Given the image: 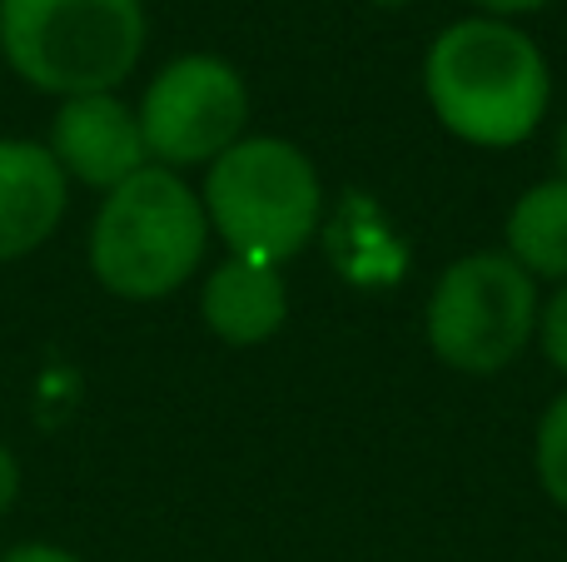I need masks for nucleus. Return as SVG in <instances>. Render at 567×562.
I'll return each instance as SVG.
<instances>
[{"instance_id": "f257e3e1", "label": "nucleus", "mask_w": 567, "mask_h": 562, "mask_svg": "<svg viewBox=\"0 0 567 562\" xmlns=\"http://www.w3.org/2000/svg\"><path fill=\"white\" fill-rule=\"evenodd\" d=\"M423 95L453 139L513 149L553 105L548 55L513 20L463 15L433 35L423 55Z\"/></svg>"}, {"instance_id": "f03ea898", "label": "nucleus", "mask_w": 567, "mask_h": 562, "mask_svg": "<svg viewBox=\"0 0 567 562\" xmlns=\"http://www.w3.org/2000/svg\"><path fill=\"white\" fill-rule=\"evenodd\" d=\"M209 249V219L179 169L145 165L115 185L90 225V274L130 304L169 299L195 279Z\"/></svg>"}, {"instance_id": "7ed1b4c3", "label": "nucleus", "mask_w": 567, "mask_h": 562, "mask_svg": "<svg viewBox=\"0 0 567 562\" xmlns=\"http://www.w3.org/2000/svg\"><path fill=\"white\" fill-rule=\"evenodd\" d=\"M145 40V0H0V60L40 95L120 90Z\"/></svg>"}, {"instance_id": "20e7f679", "label": "nucleus", "mask_w": 567, "mask_h": 562, "mask_svg": "<svg viewBox=\"0 0 567 562\" xmlns=\"http://www.w3.org/2000/svg\"><path fill=\"white\" fill-rule=\"evenodd\" d=\"M199 205L209 235L225 239L229 254L284 264L319 235L323 185L313 159L293 139L245 135L209 165Z\"/></svg>"}, {"instance_id": "39448f33", "label": "nucleus", "mask_w": 567, "mask_h": 562, "mask_svg": "<svg viewBox=\"0 0 567 562\" xmlns=\"http://www.w3.org/2000/svg\"><path fill=\"white\" fill-rule=\"evenodd\" d=\"M538 279L508 254L453 259L423 309L429 348L458 374H503L538 334Z\"/></svg>"}, {"instance_id": "423d86ee", "label": "nucleus", "mask_w": 567, "mask_h": 562, "mask_svg": "<svg viewBox=\"0 0 567 562\" xmlns=\"http://www.w3.org/2000/svg\"><path fill=\"white\" fill-rule=\"evenodd\" d=\"M145 129L150 165L189 169L215 165L229 145L245 139L249 85L225 55H179L145 85L135 105Z\"/></svg>"}, {"instance_id": "0eeeda50", "label": "nucleus", "mask_w": 567, "mask_h": 562, "mask_svg": "<svg viewBox=\"0 0 567 562\" xmlns=\"http://www.w3.org/2000/svg\"><path fill=\"white\" fill-rule=\"evenodd\" d=\"M45 149L65 169L70 185L100 189V195H110L115 185H125L130 175H140L150 165L135 105H125L115 90L60 100L55 119H50Z\"/></svg>"}, {"instance_id": "6e6552de", "label": "nucleus", "mask_w": 567, "mask_h": 562, "mask_svg": "<svg viewBox=\"0 0 567 562\" xmlns=\"http://www.w3.org/2000/svg\"><path fill=\"white\" fill-rule=\"evenodd\" d=\"M70 179L45 145L0 139V264L25 259L60 229Z\"/></svg>"}, {"instance_id": "1a4fd4ad", "label": "nucleus", "mask_w": 567, "mask_h": 562, "mask_svg": "<svg viewBox=\"0 0 567 562\" xmlns=\"http://www.w3.org/2000/svg\"><path fill=\"white\" fill-rule=\"evenodd\" d=\"M199 314H205L209 334L229 348L269 344L289 319V284H284L279 264L229 254L219 269H209L205 289H199Z\"/></svg>"}, {"instance_id": "9d476101", "label": "nucleus", "mask_w": 567, "mask_h": 562, "mask_svg": "<svg viewBox=\"0 0 567 562\" xmlns=\"http://www.w3.org/2000/svg\"><path fill=\"white\" fill-rule=\"evenodd\" d=\"M508 249L503 254L533 279H558L567 284V179H543V185L523 189L508 209L503 225Z\"/></svg>"}, {"instance_id": "9b49d317", "label": "nucleus", "mask_w": 567, "mask_h": 562, "mask_svg": "<svg viewBox=\"0 0 567 562\" xmlns=\"http://www.w3.org/2000/svg\"><path fill=\"white\" fill-rule=\"evenodd\" d=\"M533 468H538L543 493L567 513V388L543 408L538 438H533Z\"/></svg>"}, {"instance_id": "f8f14e48", "label": "nucleus", "mask_w": 567, "mask_h": 562, "mask_svg": "<svg viewBox=\"0 0 567 562\" xmlns=\"http://www.w3.org/2000/svg\"><path fill=\"white\" fill-rule=\"evenodd\" d=\"M538 344L548 354V364L567 378V284H558V294L538 309Z\"/></svg>"}, {"instance_id": "ddd939ff", "label": "nucleus", "mask_w": 567, "mask_h": 562, "mask_svg": "<svg viewBox=\"0 0 567 562\" xmlns=\"http://www.w3.org/2000/svg\"><path fill=\"white\" fill-rule=\"evenodd\" d=\"M473 15H488V20H518V15H533V10L553 6V0H468Z\"/></svg>"}, {"instance_id": "4468645a", "label": "nucleus", "mask_w": 567, "mask_h": 562, "mask_svg": "<svg viewBox=\"0 0 567 562\" xmlns=\"http://www.w3.org/2000/svg\"><path fill=\"white\" fill-rule=\"evenodd\" d=\"M0 562H80V558L70 553V548H55V543H20Z\"/></svg>"}, {"instance_id": "2eb2a0df", "label": "nucleus", "mask_w": 567, "mask_h": 562, "mask_svg": "<svg viewBox=\"0 0 567 562\" xmlns=\"http://www.w3.org/2000/svg\"><path fill=\"white\" fill-rule=\"evenodd\" d=\"M20 498V464L6 444H0V513H10Z\"/></svg>"}, {"instance_id": "dca6fc26", "label": "nucleus", "mask_w": 567, "mask_h": 562, "mask_svg": "<svg viewBox=\"0 0 567 562\" xmlns=\"http://www.w3.org/2000/svg\"><path fill=\"white\" fill-rule=\"evenodd\" d=\"M558 169H563V179H567V125H563V135H558Z\"/></svg>"}, {"instance_id": "f3484780", "label": "nucleus", "mask_w": 567, "mask_h": 562, "mask_svg": "<svg viewBox=\"0 0 567 562\" xmlns=\"http://www.w3.org/2000/svg\"><path fill=\"white\" fill-rule=\"evenodd\" d=\"M369 6H383V10H399V6H413V0H369Z\"/></svg>"}]
</instances>
